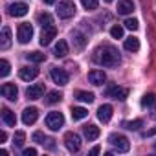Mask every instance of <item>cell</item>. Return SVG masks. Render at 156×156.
Here are the masks:
<instances>
[{
  "label": "cell",
  "instance_id": "8fae6325",
  "mask_svg": "<svg viewBox=\"0 0 156 156\" xmlns=\"http://www.w3.org/2000/svg\"><path fill=\"white\" fill-rule=\"evenodd\" d=\"M37 75H39V68H33V66H24L19 70V77L22 81H33Z\"/></svg>",
  "mask_w": 156,
  "mask_h": 156
},
{
  "label": "cell",
  "instance_id": "7402d4cb",
  "mask_svg": "<svg viewBox=\"0 0 156 156\" xmlns=\"http://www.w3.org/2000/svg\"><path fill=\"white\" fill-rule=\"evenodd\" d=\"M53 53H55V57H64V55H68V42L61 39V41L55 44Z\"/></svg>",
  "mask_w": 156,
  "mask_h": 156
},
{
  "label": "cell",
  "instance_id": "8992f818",
  "mask_svg": "<svg viewBox=\"0 0 156 156\" xmlns=\"http://www.w3.org/2000/svg\"><path fill=\"white\" fill-rule=\"evenodd\" d=\"M50 75H51L53 83H55V85H59V87H64V85H68V81H70L68 72H66V70H62V68H57V66H55V68H51Z\"/></svg>",
  "mask_w": 156,
  "mask_h": 156
},
{
  "label": "cell",
  "instance_id": "6da1fadb",
  "mask_svg": "<svg viewBox=\"0 0 156 156\" xmlns=\"http://www.w3.org/2000/svg\"><path fill=\"white\" fill-rule=\"evenodd\" d=\"M94 61H96L98 64H101V66H108V68H112V66H118V64L121 62V55H119V51H118L114 46H110V44H103V46H99V48L96 50V53H94Z\"/></svg>",
  "mask_w": 156,
  "mask_h": 156
},
{
  "label": "cell",
  "instance_id": "e575fe53",
  "mask_svg": "<svg viewBox=\"0 0 156 156\" xmlns=\"http://www.w3.org/2000/svg\"><path fill=\"white\" fill-rule=\"evenodd\" d=\"M125 28L130 30V31H136V30L140 28V22H138L136 19H127V20H125Z\"/></svg>",
  "mask_w": 156,
  "mask_h": 156
},
{
  "label": "cell",
  "instance_id": "f546056e",
  "mask_svg": "<svg viewBox=\"0 0 156 156\" xmlns=\"http://www.w3.org/2000/svg\"><path fill=\"white\" fill-rule=\"evenodd\" d=\"M154 103H156V94H152V92H149L141 98V107H152Z\"/></svg>",
  "mask_w": 156,
  "mask_h": 156
},
{
  "label": "cell",
  "instance_id": "ab89813d",
  "mask_svg": "<svg viewBox=\"0 0 156 156\" xmlns=\"http://www.w3.org/2000/svg\"><path fill=\"white\" fill-rule=\"evenodd\" d=\"M152 134H156V127H154V129H152V130H147V132H145V134H143V136H152Z\"/></svg>",
  "mask_w": 156,
  "mask_h": 156
},
{
  "label": "cell",
  "instance_id": "e0dca14e",
  "mask_svg": "<svg viewBox=\"0 0 156 156\" xmlns=\"http://www.w3.org/2000/svg\"><path fill=\"white\" fill-rule=\"evenodd\" d=\"M83 134H85V138L88 140V141H94V140H98L99 138V127H96V125H85L83 127Z\"/></svg>",
  "mask_w": 156,
  "mask_h": 156
},
{
  "label": "cell",
  "instance_id": "ba28073f",
  "mask_svg": "<svg viewBox=\"0 0 156 156\" xmlns=\"http://www.w3.org/2000/svg\"><path fill=\"white\" fill-rule=\"evenodd\" d=\"M107 96L112 98V99H118V101H125L127 96H129V90L123 88V87H118V85H110L107 88Z\"/></svg>",
  "mask_w": 156,
  "mask_h": 156
},
{
  "label": "cell",
  "instance_id": "44dd1931",
  "mask_svg": "<svg viewBox=\"0 0 156 156\" xmlns=\"http://www.w3.org/2000/svg\"><path fill=\"white\" fill-rule=\"evenodd\" d=\"M31 138H33V141H37V143H41V145H48L50 149H53V147H55V145H53V140H51V138H46L41 130L33 132V136H31Z\"/></svg>",
  "mask_w": 156,
  "mask_h": 156
},
{
  "label": "cell",
  "instance_id": "f35d334b",
  "mask_svg": "<svg viewBox=\"0 0 156 156\" xmlns=\"http://www.w3.org/2000/svg\"><path fill=\"white\" fill-rule=\"evenodd\" d=\"M99 151H101V149H99V147L96 145V147H94V149L90 151V154H92V156H96V154H99Z\"/></svg>",
  "mask_w": 156,
  "mask_h": 156
},
{
  "label": "cell",
  "instance_id": "60d3db41",
  "mask_svg": "<svg viewBox=\"0 0 156 156\" xmlns=\"http://www.w3.org/2000/svg\"><path fill=\"white\" fill-rule=\"evenodd\" d=\"M44 4H48V6H51V4H55V0H44Z\"/></svg>",
  "mask_w": 156,
  "mask_h": 156
},
{
  "label": "cell",
  "instance_id": "d6a6232c",
  "mask_svg": "<svg viewBox=\"0 0 156 156\" xmlns=\"http://www.w3.org/2000/svg\"><path fill=\"white\" fill-rule=\"evenodd\" d=\"M81 4H83V8H85V9L92 11V9H98L99 0H81Z\"/></svg>",
  "mask_w": 156,
  "mask_h": 156
},
{
  "label": "cell",
  "instance_id": "d4e9b609",
  "mask_svg": "<svg viewBox=\"0 0 156 156\" xmlns=\"http://www.w3.org/2000/svg\"><path fill=\"white\" fill-rule=\"evenodd\" d=\"M125 50L127 51H138L140 50V41L136 39V37H129V39H125Z\"/></svg>",
  "mask_w": 156,
  "mask_h": 156
},
{
  "label": "cell",
  "instance_id": "ac0fdd59",
  "mask_svg": "<svg viewBox=\"0 0 156 156\" xmlns=\"http://www.w3.org/2000/svg\"><path fill=\"white\" fill-rule=\"evenodd\" d=\"M72 39H73L75 50H83V48L87 46V37H85L79 30H73V31H72Z\"/></svg>",
  "mask_w": 156,
  "mask_h": 156
},
{
  "label": "cell",
  "instance_id": "d6986e66",
  "mask_svg": "<svg viewBox=\"0 0 156 156\" xmlns=\"http://www.w3.org/2000/svg\"><path fill=\"white\" fill-rule=\"evenodd\" d=\"M11 46V30L8 26L2 28V35H0V50H8Z\"/></svg>",
  "mask_w": 156,
  "mask_h": 156
},
{
  "label": "cell",
  "instance_id": "603a6c76",
  "mask_svg": "<svg viewBox=\"0 0 156 156\" xmlns=\"http://www.w3.org/2000/svg\"><path fill=\"white\" fill-rule=\"evenodd\" d=\"M2 121H4L8 127H15V125H17V118H15V114H13L9 108H4V110H2Z\"/></svg>",
  "mask_w": 156,
  "mask_h": 156
},
{
  "label": "cell",
  "instance_id": "836d02e7",
  "mask_svg": "<svg viewBox=\"0 0 156 156\" xmlns=\"http://www.w3.org/2000/svg\"><path fill=\"white\" fill-rule=\"evenodd\" d=\"M9 70H11L9 62H8L6 59H2V61H0V75H2V77H8V75H9Z\"/></svg>",
  "mask_w": 156,
  "mask_h": 156
},
{
  "label": "cell",
  "instance_id": "d590c367",
  "mask_svg": "<svg viewBox=\"0 0 156 156\" xmlns=\"http://www.w3.org/2000/svg\"><path fill=\"white\" fill-rule=\"evenodd\" d=\"M110 35L114 39H123V28L121 26H112L110 28Z\"/></svg>",
  "mask_w": 156,
  "mask_h": 156
},
{
  "label": "cell",
  "instance_id": "3957f363",
  "mask_svg": "<svg viewBox=\"0 0 156 156\" xmlns=\"http://www.w3.org/2000/svg\"><path fill=\"white\" fill-rule=\"evenodd\" d=\"M44 121H46V127H48L50 130H59V129L64 125V116H62L61 112H50Z\"/></svg>",
  "mask_w": 156,
  "mask_h": 156
},
{
  "label": "cell",
  "instance_id": "f1b7e54d",
  "mask_svg": "<svg viewBox=\"0 0 156 156\" xmlns=\"http://www.w3.org/2000/svg\"><path fill=\"white\" fill-rule=\"evenodd\" d=\"M39 24H41L42 28L51 26V24H53V17H51L50 13H41V15H39Z\"/></svg>",
  "mask_w": 156,
  "mask_h": 156
},
{
  "label": "cell",
  "instance_id": "7a4b0ae2",
  "mask_svg": "<svg viewBox=\"0 0 156 156\" xmlns=\"http://www.w3.org/2000/svg\"><path fill=\"white\" fill-rule=\"evenodd\" d=\"M57 15H59V19H72L75 15V4L70 2V0H62V2H59Z\"/></svg>",
  "mask_w": 156,
  "mask_h": 156
},
{
  "label": "cell",
  "instance_id": "9c48e42d",
  "mask_svg": "<svg viewBox=\"0 0 156 156\" xmlns=\"http://www.w3.org/2000/svg\"><path fill=\"white\" fill-rule=\"evenodd\" d=\"M2 96L8 99V101H17V96H19V88L13 85V83H4L2 88H0Z\"/></svg>",
  "mask_w": 156,
  "mask_h": 156
},
{
  "label": "cell",
  "instance_id": "484cf974",
  "mask_svg": "<svg viewBox=\"0 0 156 156\" xmlns=\"http://www.w3.org/2000/svg\"><path fill=\"white\" fill-rule=\"evenodd\" d=\"M75 99H79L83 103H92L94 101V94L92 92H85V90H77L75 92Z\"/></svg>",
  "mask_w": 156,
  "mask_h": 156
},
{
  "label": "cell",
  "instance_id": "83f0119b",
  "mask_svg": "<svg viewBox=\"0 0 156 156\" xmlns=\"http://www.w3.org/2000/svg\"><path fill=\"white\" fill-rule=\"evenodd\" d=\"M61 99H62V94H61V92H48V96H46L44 101H46L48 105H55V103H59Z\"/></svg>",
  "mask_w": 156,
  "mask_h": 156
},
{
  "label": "cell",
  "instance_id": "30bf717a",
  "mask_svg": "<svg viewBox=\"0 0 156 156\" xmlns=\"http://www.w3.org/2000/svg\"><path fill=\"white\" fill-rule=\"evenodd\" d=\"M55 35H57V30H55V26L51 24V26H46V28H42V35H41V46H48L53 39H55Z\"/></svg>",
  "mask_w": 156,
  "mask_h": 156
},
{
  "label": "cell",
  "instance_id": "8d00e7d4",
  "mask_svg": "<svg viewBox=\"0 0 156 156\" xmlns=\"http://www.w3.org/2000/svg\"><path fill=\"white\" fill-rule=\"evenodd\" d=\"M22 154H24V156H35V154H37V149H33V147L24 149V151H22Z\"/></svg>",
  "mask_w": 156,
  "mask_h": 156
},
{
  "label": "cell",
  "instance_id": "ffe728a7",
  "mask_svg": "<svg viewBox=\"0 0 156 156\" xmlns=\"http://www.w3.org/2000/svg\"><path fill=\"white\" fill-rule=\"evenodd\" d=\"M98 118H99V121L108 123L110 118H112V107H110V105H101V107L98 108Z\"/></svg>",
  "mask_w": 156,
  "mask_h": 156
},
{
  "label": "cell",
  "instance_id": "7c38bea8",
  "mask_svg": "<svg viewBox=\"0 0 156 156\" xmlns=\"http://www.w3.org/2000/svg\"><path fill=\"white\" fill-rule=\"evenodd\" d=\"M39 118V110L35 107H28L24 112H22V123L24 125H33Z\"/></svg>",
  "mask_w": 156,
  "mask_h": 156
},
{
  "label": "cell",
  "instance_id": "4fadbf2b",
  "mask_svg": "<svg viewBox=\"0 0 156 156\" xmlns=\"http://www.w3.org/2000/svg\"><path fill=\"white\" fill-rule=\"evenodd\" d=\"M88 81L98 87V85H103L107 81V75H105L103 70H90L88 72Z\"/></svg>",
  "mask_w": 156,
  "mask_h": 156
},
{
  "label": "cell",
  "instance_id": "5bb4252c",
  "mask_svg": "<svg viewBox=\"0 0 156 156\" xmlns=\"http://www.w3.org/2000/svg\"><path fill=\"white\" fill-rule=\"evenodd\" d=\"M8 9H9V15H11V17H24L30 8H28L24 2H15V4H11Z\"/></svg>",
  "mask_w": 156,
  "mask_h": 156
},
{
  "label": "cell",
  "instance_id": "1f68e13d",
  "mask_svg": "<svg viewBox=\"0 0 156 156\" xmlns=\"http://www.w3.org/2000/svg\"><path fill=\"white\" fill-rule=\"evenodd\" d=\"M24 140H26V132H24V130H17L15 136H13V143H15L17 147H22V145H24Z\"/></svg>",
  "mask_w": 156,
  "mask_h": 156
},
{
  "label": "cell",
  "instance_id": "5b68a950",
  "mask_svg": "<svg viewBox=\"0 0 156 156\" xmlns=\"http://www.w3.org/2000/svg\"><path fill=\"white\" fill-rule=\"evenodd\" d=\"M31 37H33V28H31V24H28V22L20 24L19 30H17V39H19V42H20V44H28V42L31 41Z\"/></svg>",
  "mask_w": 156,
  "mask_h": 156
},
{
  "label": "cell",
  "instance_id": "7bdbcfd3",
  "mask_svg": "<svg viewBox=\"0 0 156 156\" xmlns=\"http://www.w3.org/2000/svg\"><path fill=\"white\" fill-rule=\"evenodd\" d=\"M154 149H156V143H154Z\"/></svg>",
  "mask_w": 156,
  "mask_h": 156
},
{
  "label": "cell",
  "instance_id": "4316f807",
  "mask_svg": "<svg viewBox=\"0 0 156 156\" xmlns=\"http://www.w3.org/2000/svg\"><path fill=\"white\" fill-rule=\"evenodd\" d=\"M26 57H28V61H31V62H44V61H46V55L41 53V51H30Z\"/></svg>",
  "mask_w": 156,
  "mask_h": 156
},
{
  "label": "cell",
  "instance_id": "b9f144b4",
  "mask_svg": "<svg viewBox=\"0 0 156 156\" xmlns=\"http://www.w3.org/2000/svg\"><path fill=\"white\" fill-rule=\"evenodd\" d=\"M105 2H112V0H105Z\"/></svg>",
  "mask_w": 156,
  "mask_h": 156
},
{
  "label": "cell",
  "instance_id": "74e56055",
  "mask_svg": "<svg viewBox=\"0 0 156 156\" xmlns=\"http://www.w3.org/2000/svg\"><path fill=\"white\" fill-rule=\"evenodd\" d=\"M6 140H8V134H6V132L2 130V132H0V143H4Z\"/></svg>",
  "mask_w": 156,
  "mask_h": 156
},
{
  "label": "cell",
  "instance_id": "9a60e30c",
  "mask_svg": "<svg viewBox=\"0 0 156 156\" xmlns=\"http://www.w3.org/2000/svg\"><path fill=\"white\" fill-rule=\"evenodd\" d=\"M42 94H44V85H42V83L31 85V87L26 90V96H28L30 99H39V98H42Z\"/></svg>",
  "mask_w": 156,
  "mask_h": 156
},
{
  "label": "cell",
  "instance_id": "52a82bcc",
  "mask_svg": "<svg viewBox=\"0 0 156 156\" xmlns=\"http://www.w3.org/2000/svg\"><path fill=\"white\" fill-rule=\"evenodd\" d=\"M64 145H66V149L70 152H77L81 149V138L75 132H66L64 134Z\"/></svg>",
  "mask_w": 156,
  "mask_h": 156
},
{
  "label": "cell",
  "instance_id": "2e32d148",
  "mask_svg": "<svg viewBox=\"0 0 156 156\" xmlns=\"http://www.w3.org/2000/svg\"><path fill=\"white\" fill-rule=\"evenodd\" d=\"M132 11H134L132 0H118V13L119 15H130Z\"/></svg>",
  "mask_w": 156,
  "mask_h": 156
},
{
  "label": "cell",
  "instance_id": "277c9868",
  "mask_svg": "<svg viewBox=\"0 0 156 156\" xmlns=\"http://www.w3.org/2000/svg\"><path fill=\"white\" fill-rule=\"evenodd\" d=\"M108 141L114 145V149L118 152H129V149H130V143H129V140L123 134H112L108 138Z\"/></svg>",
  "mask_w": 156,
  "mask_h": 156
},
{
  "label": "cell",
  "instance_id": "cb8c5ba5",
  "mask_svg": "<svg viewBox=\"0 0 156 156\" xmlns=\"http://www.w3.org/2000/svg\"><path fill=\"white\" fill-rule=\"evenodd\" d=\"M87 116H88V110L83 108V107H73V108H72V118H73V121L85 119Z\"/></svg>",
  "mask_w": 156,
  "mask_h": 156
},
{
  "label": "cell",
  "instance_id": "4dcf8cb0",
  "mask_svg": "<svg viewBox=\"0 0 156 156\" xmlns=\"http://www.w3.org/2000/svg\"><path fill=\"white\" fill-rule=\"evenodd\" d=\"M121 125L125 129H129V130H138L140 127H143V121L141 119H134V121H123Z\"/></svg>",
  "mask_w": 156,
  "mask_h": 156
}]
</instances>
